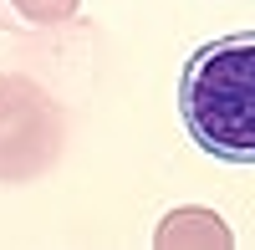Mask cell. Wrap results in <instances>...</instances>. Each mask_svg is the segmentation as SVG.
Instances as JSON below:
<instances>
[{"label":"cell","mask_w":255,"mask_h":250,"mask_svg":"<svg viewBox=\"0 0 255 250\" xmlns=\"http://www.w3.org/2000/svg\"><path fill=\"white\" fill-rule=\"evenodd\" d=\"M179 113L220 163H255V31L215 36L184 61Z\"/></svg>","instance_id":"6da1fadb"},{"label":"cell","mask_w":255,"mask_h":250,"mask_svg":"<svg viewBox=\"0 0 255 250\" xmlns=\"http://www.w3.org/2000/svg\"><path fill=\"white\" fill-rule=\"evenodd\" d=\"M61 143L56 102L26 77H0V179H31Z\"/></svg>","instance_id":"7a4b0ae2"},{"label":"cell","mask_w":255,"mask_h":250,"mask_svg":"<svg viewBox=\"0 0 255 250\" xmlns=\"http://www.w3.org/2000/svg\"><path fill=\"white\" fill-rule=\"evenodd\" d=\"M153 245L158 250H230L235 235H230V225L215 210H194V204H184V210L163 215V225L153 230Z\"/></svg>","instance_id":"3957f363"},{"label":"cell","mask_w":255,"mask_h":250,"mask_svg":"<svg viewBox=\"0 0 255 250\" xmlns=\"http://www.w3.org/2000/svg\"><path fill=\"white\" fill-rule=\"evenodd\" d=\"M82 0H15V10L36 20V26H56V20H72Z\"/></svg>","instance_id":"277c9868"}]
</instances>
